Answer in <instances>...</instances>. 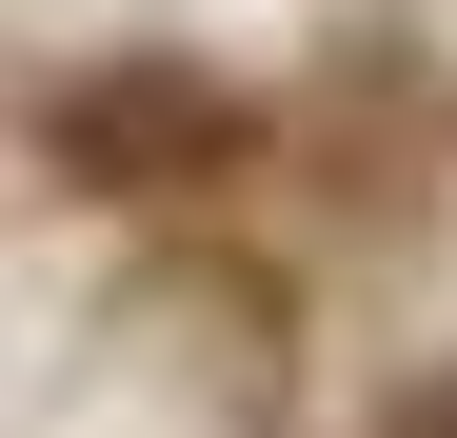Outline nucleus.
Returning <instances> with one entry per match:
<instances>
[{
  "label": "nucleus",
  "instance_id": "f257e3e1",
  "mask_svg": "<svg viewBox=\"0 0 457 438\" xmlns=\"http://www.w3.org/2000/svg\"><path fill=\"white\" fill-rule=\"evenodd\" d=\"M40 160L80 199H219L259 160V100L199 60H80V80H40Z\"/></svg>",
  "mask_w": 457,
  "mask_h": 438
},
{
  "label": "nucleus",
  "instance_id": "f03ea898",
  "mask_svg": "<svg viewBox=\"0 0 457 438\" xmlns=\"http://www.w3.org/2000/svg\"><path fill=\"white\" fill-rule=\"evenodd\" d=\"M378 438H457V379H418V399H398V418H378Z\"/></svg>",
  "mask_w": 457,
  "mask_h": 438
}]
</instances>
